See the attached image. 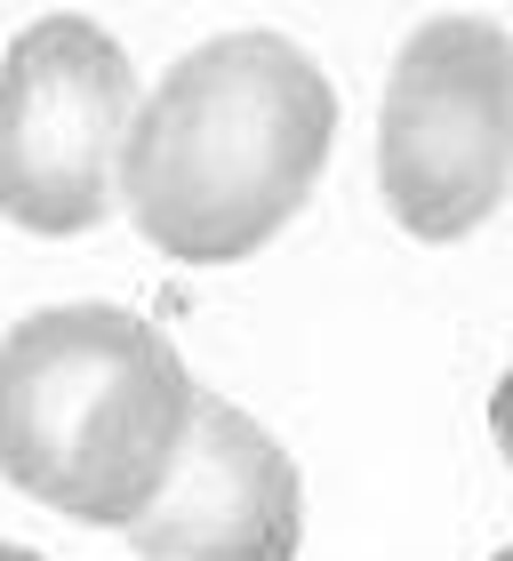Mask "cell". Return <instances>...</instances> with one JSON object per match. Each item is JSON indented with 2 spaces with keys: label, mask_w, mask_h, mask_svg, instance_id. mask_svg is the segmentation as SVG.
Segmentation results:
<instances>
[{
  "label": "cell",
  "mask_w": 513,
  "mask_h": 561,
  "mask_svg": "<svg viewBox=\"0 0 513 561\" xmlns=\"http://www.w3.org/2000/svg\"><path fill=\"white\" fill-rule=\"evenodd\" d=\"M0 561H41L33 546H0Z\"/></svg>",
  "instance_id": "cell-7"
},
{
  "label": "cell",
  "mask_w": 513,
  "mask_h": 561,
  "mask_svg": "<svg viewBox=\"0 0 513 561\" xmlns=\"http://www.w3.org/2000/svg\"><path fill=\"white\" fill-rule=\"evenodd\" d=\"M377 193L409 241H466L513 193V33L425 16L377 105Z\"/></svg>",
  "instance_id": "cell-3"
},
{
  "label": "cell",
  "mask_w": 513,
  "mask_h": 561,
  "mask_svg": "<svg viewBox=\"0 0 513 561\" xmlns=\"http://www.w3.org/2000/svg\"><path fill=\"white\" fill-rule=\"evenodd\" d=\"M121 538L145 561H297L305 546L297 457L225 393H201L169 481Z\"/></svg>",
  "instance_id": "cell-5"
},
{
  "label": "cell",
  "mask_w": 513,
  "mask_h": 561,
  "mask_svg": "<svg viewBox=\"0 0 513 561\" xmlns=\"http://www.w3.org/2000/svg\"><path fill=\"white\" fill-rule=\"evenodd\" d=\"M329 145V72L281 33H217L145 89L121 209L176 265H233L305 209Z\"/></svg>",
  "instance_id": "cell-1"
},
{
  "label": "cell",
  "mask_w": 513,
  "mask_h": 561,
  "mask_svg": "<svg viewBox=\"0 0 513 561\" xmlns=\"http://www.w3.org/2000/svg\"><path fill=\"white\" fill-rule=\"evenodd\" d=\"M137 72L96 16H33L0 57V217L72 241L121 209Z\"/></svg>",
  "instance_id": "cell-4"
},
{
  "label": "cell",
  "mask_w": 513,
  "mask_h": 561,
  "mask_svg": "<svg viewBox=\"0 0 513 561\" xmlns=\"http://www.w3.org/2000/svg\"><path fill=\"white\" fill-rule=\"evenodd\" d=\"M490 442H498V457L513 466V369L498 377V393H490Z\"/></svg>",
  "instance_id": "cell-6"
},
{
  "label": "cell",
  "mask_w": 513,
  "mask_h": 561,
  "mask_svg": "<svg viewBox=\"0 0 513 561\" xmlns=\"http://www.w3.org/2000/svg\"><path fill=\"white\" fill-rule=\"evenodd\" d=\"M490 561H513V546H505V553H490Z\"/></svg>",
  "instance_id": "cell-8"
},
{
  "label": "cell",
  "mask_w": 513,
  "mask_h": 561,
  "mask_svg": "<svg viewBox=\"0 0 513 561\" xmlns=\"http://www.w3.org/2000/svg\"><path fill=\"white\" fill-rule=\"evenodd\" d=\"M201 386L128 305H48L0 337V481L65 522L128 529L169 481Z\"/></svg>",
  "instance_id": "cell-2"
}]
</instances>
